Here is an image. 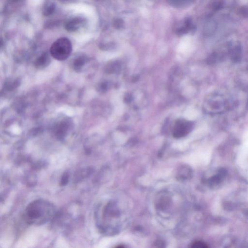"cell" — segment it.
<instances>
[{"instance_id":"1","label":"cell","mask_w":248,"mask_h":248,"mask_svg":"<svg viewBox=\"0 0 248 248\" xmlns=\"http://www.w3.org/2000/svg\"><path fill=\"white\" fill-rule=\"evenodd\" d=\"M54 213L55 209L51 203L37 200L28 205L24 217L26 221L29 224L41 225L51 220Z\"/></svg>"},{"instance_id":"2","label":"cell","mask_w":248,"mask_h":248,"mask_svg":"<svg viewBox=\"0 0 248 248\" xmlns=\"http://www.w3.org/2000/svg\"><path fill=\"white\" fill-rule=\"evenodd\" d=\"M72 50V47L70 40L62 37L52 44L50 48V53L54 58L59 61H64L68 58Z\"/></svg>"},{"instance_id":"3","label":"cell","mask_w":248,"mask_h":248,"mask_svg":"<svg viewBox=\"0 0 248 248\" xmlns=\"http://www.w3.org/2000/svg\"><path fill=\"white\" fill-rule=\"evenodd\" d=\"M193 124L190 121L185 120H178L175 123L173 130V135L175 138L182 137L190 133Z\"/></svg>"},{"instance_id":"4","label":"cell","mask_w":248,"mask_h":248,"mask_svg":"<svg viewBox=\"0 0 248 248\" xmlns=\"http://www.w3.org/2000/svg\"><path fill=\"white\" fill-rule=\"evenodd\" d=\"M49 58L47 53H44L40 56L35 62V66L37 68H43L49 64Z\"/></svg>"},{"instance_id":"5","label":"cell","mask_w":248,"mask_h":248,"mask_svg":"<svg viewBox=\"0 0 248 248\" xmlns=\"http://www.w3.org/2000/svg\"><path fill=\"white\" fill-rule=\"evenodd\" d=\"M81 21L78 19H74L68 21L66 25V30L71 31H74L77 30L79 27Z\"/></svg>"},{"instance_id":"6","label":"cell","mask_w":248,"mask_h":248,"mask_svg":"<svg viewBox=\"0 0 248 248\" xmlns=\"http://www.w3.org/2000/svg\"><path fill=\"white\" fill-rule=\"evenodd\" d=\"M241 49L240 45H239L237 46H235V47L231 51V57L232 60L235 62H237L240 59V56H241Z\"/></svg>"},{"instance_id":"7","label":"cell","mask_w":248,"mask_h":248,"mask_svg":"<svg viewBox=\"0 0 248 248\" xmlns=\"http://www.w3.org/2000/svg\"><path fill=\"white\" fill-rule=\"evenodd\" d=\"M86 58L84 57H79L76 59L73 62V66L75 70L79 71L82 68L86 62Z\"/></svg>"},{"instance_id":"8","label":"cell","mask_w":248,"mask_h":248,"mask_svg":"<svg viewBox=\"0 0 248 248\" xmlns=\"http://www.w3.org/2000/svg\"><path fill=\"white\" fill-rule=\"evenodd\" d=\"M217 29V24L214 21H210L205 26V33L207 35H212L215 32Z\"/></svg>"},{"instance_id":"9","label":"cell","mask_w":248,"mask_h":248,"mask_svg":"<svg viewBox=\"0 0 248 248\" xmlns=\"http://www.w3.org/2000/svg\"><path fill=\"white\" fill-rule=\"evenodd\" d=\"M120 65L117 62H114L107 66L106 71L109 73H114L118 72L120 70Z\"/></svg>"},{"instance_id":"10","label":"cell","mask_w":248,"mask_h":248,"mask_svg":"<svg viewBox=\"0 0 248 248\" xmlns=\"http://www.w3.org/2000/svg\"><path fill=\"white\" fill-rule=\"evenodd\" d=\"M223 2L221 0H218L214 2L213 3V8L215 10H219L223 8Z\"/></svg>"},{"instance_id":"11","label":"cell","mask_w":248,"mask_h":248,"mask_svg":"<svg viewBox=\"0 0 248 248\" xmlns=\"http://www.w3.org/2000/svg\"><path fill=\"white\" fill-rule=\"evenodd\" d=\"M191 247L193 248H205L207 246L201 242H196L195 243H193L191 246Z\"/></svg>"},{"instance_id":"12","label":"cell","mask_w":248,"mask_h":248,"mask_svg":"<svg viewBox=\"0 0 248 248\" xmlns=\"http://www.w3.org/2000/svg\"><path fill=\"white\" fill-rule=\"evenodd\" d=\"M240 14L245 17H248V7H243L240 9Z\"/></svg>"},{"instance_id":"13","label":"cell","mask_w":248,"mask_h":248,"mask_svg":"<svg viewBox=\"0 0 248 248\" xmlns=\"http://www.w3.org/2000/svg\"><path fill=\"white\" fill-rule=\"evenodd\" d=\"M54 9V7L53 5H50L49 7H48L47 9L45 11V12L46 13L45 15H48L51 14V13L53 12Z\"/></svg>"},{"instance_id":"14","label":"cell","mask_w":248,"mask_h":248,"mask_svg":"<svg viewBox=\"0 0 248 248\" xmlns=\"http://www.w3.org/2000/svg\"><path fill=\"white\" fill-rule=\"evenodd\" d=\"M132 96L130 94L127 93L125 95V98H124V100H125V102L130 103L132 100Z\"/></svg>"},{"instance_id":"15","label":"cell","mask_w":248,"mask_h":248,"mask_svg":"<svg viewBox=\"0 0 248 248\" xmlns=\"http://www.w3.org/2000/svg\"><path fill=\"white\" fill-rule=\"evenodd\" d=\"M68 176L67 175V174H66L64 176L63 178L62 179V185H64V183H65V185L66 184V182L68 181Z\"/></svg>"},{"instance_id":"16","label":"cell","mask_w":248,"mask_h":248,"mask_svg":"<svg viewBox=\"0 0 248 248\" xmlns=\"http://www.w3.org/2000/svg\"><path fill=\"white\" fill-rule=\"evenodd\" d=\"M139 79V76L138 75H137V76H134L133 77V81H134V82H135V81H137Z\"/></svg>"}]
</instances>
